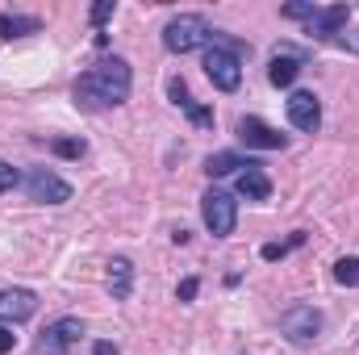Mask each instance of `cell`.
<instances>
[{"instance_id": "26", "label": "cell", "mask_w": 359, "mask_h": 355, "mask_svg": "<svg viewBox=\"0 0 359 355\" xmlns=\"http://www.w3.org/2000/svg\"><path fill=\"white\" fill-rule=\"evenodd\" d=\"M92 355H121V351H117L113 343H96V347H92Z\"/></svg>"}, {"instance_id": "6", "label": "cell", "mask_w": 359, "mask_h": 355, "mask_svg": "<svg viewBox=\"0 0 359 355\" xmlns=\"http://www.w3.org/2000/svg\"><path fill=\"white\" fill-rule=\"evenodd\" d=\"M280 335L292 339V343H313L322 335V309L313 305H292L280 314Z\"/></svg>"}, {"instance_id": "24", "label": "cell", "mask_w": 359, "mask_h": 355, "mask_svg": "<svg viewBox=\"0 0 359 355\" xmlns=\"http://www.w3.org/2000/svg\"><path fill=\"white\" fill-rule=\"evenodd\" d=\"M13 347H17V335H13V326L0 322V355H8Z\"/></svg>"}, {"instance_id": "19", "label": "cell", "mask_w": 359, "mask_h": 355, "mask_svg": "<svg viewBox=\"0 0 359 355\" xmlns=\"http://www.w3.org/2000/svg\"><path fill=\"white\" fill-rule=\"evenodd\" d=\"M55 151H59L63 159H80V155H84V142H76V138H55Z\"/></svg>"}, {"instance_id": "15", "label": "cell", "mask_w": 359, "mask_h": 355, "mask_svg": "<svg viewBox=\"0 0 359 355\" xmlns=\"http://www.w3.org/2000/svg\"><path fill=\"white\" fill-rule=\"evenodd\" d=\"M130 284H134V264L117 255L109 264V293H113V301H126L130 297Z\"/></svg>"}, {"instance_id": "25", "label": "cell", "mask_w": 359, "mask_h": 355, "mask_svg": "<svg viewBox=\"0 0 359 355\" xmlns=\"http://www.w3.org/2000/svg\"><path fill=\"white\" fill-rule=\"evenodd\" d=\"M259 255H264V260H284V255H288V247H284V243H268Z\"/></svg>"}, {"instance_id": "13", "label": "cell", "mask_w": 359, "mask_h": 355, "mask_svg": "<svg viewBox=\"0 0 359 355\" xmlns=\"http://www.w3.org/2000/svg\"><path fill=\"white\" fill-rule=\"evenodd\" d=\"M168 96H172V105H176V109H184V113H188L196 126H205V130L213 126V109L196 105V100H192V92H188V84H184L180 76H176V80H168Z\"/></svg>"}, {"instance_id": "17", "label": "cell", "mask_w": 359, "mask_h": 355, "mask_svg": "<svg viewBox=\"0 0 359 355\" xmlns=\"http://www.w3.org/2000/svg\"><path fill=\"white\" fill-rule=\"evenodd\" d=\"M21 34H38V17H17V13H0V38H21Z\"/></svg>"}, {"instance_id": "16", "label": "cell", "mask_w": 359, "mask_h": 355, "mask_svg": "<svg viewBox=\"0 0 359 355\" xmlns=\"http://www.w3.org/2000/svg\"><path fill=\"white\" fill-rule=\"evenodd\" d=\"M247 163H251V159H243L238 151H217V155L205 159V172H209V176H230V172H243Z\"/></svg>"}, {"instance_id": "2", "label": "cell", "mask_w": 359, "mask_h": 355, "mask_svg": "<svg viewBox=\"0 0 359 355\" xmlns=\"http://www.w3.org/2000/svg\"><path fill=\"white\" fill-rule=\"evenodd\" d=\"M213 42H217V29L201 13H180L163 25V46L172 55H188V51H201V46H213Z\"/></svg>"}, {"instance_id": "7", "label": "cell", "mask_w": 359, "mask_h": 355, "mask_svg": "<svg viewBox=\"0 0 359 355\" xmlns=\"http://www.w3.org/2000/svg\"><path fill=\"white\" fill-rule=\"evenodd\" d=\"M80 335H84L80 318H59V322H50V326L38 335L34 355H67L76 343H80Z\"/></svg>"}, {"instance_id": "8", "label": "cell", "mask_w": 359, "mask_h": 355, "mask_svg": "<svg viewBox=\"0 0 359 355\" xmlns=\"http://www.w3.org/2000/svg\"><path fill=\"white\" fill-rule=\"evenodd\" d=\"M351 21V8L347 4H313L309 21H305V34L309 38H322V42H339L343 38V25Z\"/></svg>"}, {"instance_id": "22", "label": "cell", "mask_w": 359, "mask_h": 355, "mask_svg": "<svg viewBox=\"0 0 359 355\" xmlns=\"http://www.w3.org/2000/svg\"><path fill=\"white\" fill-rule=\"evenodd\" d=\"M17 168H13V163H4V159H0V192H4V188H13V184H17Z\"/></svg>"}, {"instance_id": "9", "label": "cell", "mask_w": 359, "mask_h": 355, "mask_svg": "<svg viewBox=\"0 0 359 355\" xmlns=\"http://www.w3.org/2000/svg\"><path fill=\"white\" fill-rule=\"evenodd\" d=\"M238 138H243L247 147H255V151H284V147H288V138H284L280 130H271L264 117H243V121H238Z\"/></svg>"}, {"instance_id": "1", "label": "cell", "mask_w": 359, "mask_h": 355, "mask_svg": "<svg viewBox=\"0 0 359 355\" xmlns=\"http://www.w3.org/2000/svg\"><path fill=\"white\" fill-rule=\"evenodd\" d=\"M130 88H134V76H130V63L126 59H100L96 67H88L80 80H76V105L88 109V113H100V109H117L130 100Z\"/></svg>"}, {"instance_id": "12", "label": "cell", "mask_w": 359, "mask_h": 355, "mask_svg": "<svg viewBox=\"0 0 359 355\" xmlns=\"http://www.w3.org/2000/svg\"><path fill=\"white\" fill-rule=\"evenodd\" d=\"M234 188H238V196H247V201H268L271 196V180H268V172H264V163L251 159V163L238 172Z\"/></svg>"}, {"instance_id": "4", "label": "cell", "mask_w": 359, "mask_h": 355, "mask_svg": "<svg viewBox=\"0 0 359 355\" xmlns=\"http://www.w3.org/2000/svg\"><path fill=\"white\" fill-rule=\"evenodd\" d=\"M205 76L213 80V88L222 92H238L243 84V63H238V51L234 46H209L205 51Z\"/></svg>"}, {"instance_id": "10", "label": "cell", "mask_w": 359, "mask_h": 355, "mask_svg": "<svg viewBox=\"0 0 359 355\" xmlns=\"http://www.w3.org/2000/svg\"><path fill=\"white\" fill-rule=\"evenodd\" d=\"M288 121L297 126V130H305V134H313L318 126H322V105H318V96L305 88H297L288 96Z\"/></svg>"}, {"instance_id": "14", "label": "cell", "mask_w": 359, "mask_h": 355, "mask_svg": "<svg viewBox=\"0 0 359 355\" xmlns=\"http://www.w3.org/2000/svg\"><path fill=\"white\" fill-rule=\"evenodd\" d=\"M297 76H301V59H297V55L276 51V59H271V67H268V80L276 84V88H292V84H297Z\"/></svg>"}, {"instance_id": "18", "label": "cell", "mask_w": 359, "mask_h": 355, "mask_svg": "<svg viewBox=\"0 0 359 355\" xmlns=\"http://www.w3.org/2000/svg\"><path fill=\"white\" fill-rule=\"evenodd\" d=\"M334 280H339V284H347V288H359V260H355V255H347V260H339V264H334Z\"/></svg>"}, {"instance_id": "3", "label": "cell", "mask_w": 359, "mask_h": 355, "mask_svg": "<svg viewBox=\"0 0 359 355\" xmlns=\"http://www.w3.org/2000/svg\"><path fill=\"white\" fill-rule=\"evenodd\" d=\"M201 217H205V230H209L213 239H226V234H234V226H238V205H234L230 192L209 188V192L201 196Z\"/></svg>"}, {"instance_id": "20", "label": "cell", "mask_w": 359, "mask_h": 355, "mask_svg": "<svg viewBox=\"0 0 359 355\" xmlns=\"http://www.w3.org/2000/svg\"><path fill=\"white\" fill-rule=\"evenodd\" d=\"M280 13H284V17H292V21H309V13H313V4H284Z\"/></svg>"}, {"instance_id": "23", "label": "cell", "mask_w": 359, "mask_h": 355, "mask_svg": "<svg viewBox=\"0 0 359 355\" xmlns=\"http://www.w3.org/2000/svg\"><path fill=\"white\" fill-rule=\"evenodd\" d=\"M196 288H201V284H196V276H188V280H180L176 297H180V301H192V297H196Z\"/></svg>"}, {"instance_id": "11", "label": "cell", "mask_w": 359, "mask_h": 355, "mask_svg": "<svg viewBox=\"0 0 359 355\" xmlns=\"http://www.w3.org/2000/svg\"><path fill=\"white\" fill-rule=\"evenodd\" d=\"M38 309V297L29 288H0V322H25Z\"/></svg>"}, {"instance_id": "5", "label": "cell", "mask_w": 359, "mask_h": 355, "mask_svg": "<svg viewBox=\"0 0 359 355\" xmlns=\"http://www.w3.org/2000/svg\"><path fill=\"white\" fill-rule=\"evenodd\" d=\"M21 184H25V196L38 201V205H67L72 201V184L63 176H55L50 168H29Z\"/></svg>"}, {"instance_id": "21", "label": "cell", "mask_w": 359, "mask_h": 355, "mask_svg": "<svg viewBox=\"0 0 359 355\" xmlns=\"http://www.w3.org/2000/svg\"><path fill=\"white\" fill-rule=\"evenodd\" d=\"M113 8H117V4H113V0H100V4H96V8H92V25H104V21H109V17H113Z\"/></svg>"}]
</instances>
